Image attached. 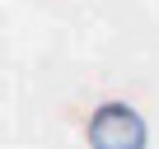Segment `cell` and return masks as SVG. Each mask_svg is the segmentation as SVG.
<instances>
[{"label":"cell","mask_w":159,"mask_h":149,"mask_svg":"<svg viewBox=\"0 0 159 149\" xmlns=\"http://www.w3.org/2000/svg\"><path fill=\"white\" fill-rule=\"evenodd\" d=\"M84 135H89V149H145V140H150V130H145V121L131 103L94 107Z\"/></svg>","instance_id":"6da1fadb"}]
</instances>
